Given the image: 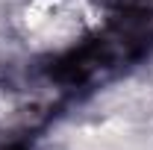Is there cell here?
<instances>
[{"instance_id": "obj_1", "label": "cell", "mask_w": 153, "mask_h": 150, "mask_svg": "<svg viewBox=\"0 0 153 150\" xmlns=\"http://www.w3.org/2000/svg\"><path fill=\"white\" fill-rule=\"evenodd\" d=\"M0 150H30V144H27L24 138H15V141H3Z\"/></svg>"}]
</instances>
